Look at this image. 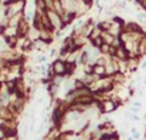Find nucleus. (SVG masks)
<instances>
[{
	"mask_svg": "<svg viewBox=\"0 0 146 140\" xmlns=\"http://www.w3.org/2000/svg\"><path fill=\"white\" fill-rule=\"evenodd\" d=\"M132 106H135V107H137V109H142V102H140V100H135V102L132 103Z\"/></svg>",
	"mask_w": 146,
	"mask_h": 140,
	"instance_id": "12",
	"label": "nucleus"
},
{
	"mask_svg": "<svg viewBox=\"0 0 146 140\" xmlns=\"http://www.w3.org/2000/svg\"><path fill=\"white\" fill-rule=\"evenodd\" d=\"M142 83H143V85L146 86V76H143V82H142Z\"/></svg>",
	"mask_w": 146,
	"mask_h": 140,
	"instance_id": "14",
	"label": "nucleus"
},
{
	"mask_svg": "<svg viewBox=\"0 0 146 140\" xmlns=\"http://www.w3.org/2000/svg\"><path fill=\"white\" fill-rule=\"evenodd\" d=\"M90 44H92L93 47H96V49H100V47L105 44V40H103V37L100 36V37H96V39L90 40Z\"/></svg>",
	"mask_w": 146,
	"mask_h": 140,
	"instance_id": "7",
	"label": "nucleus"
},
{
	"mask_svg": "<svg viewBox=\"0 0 146 140\" xmlns=\"http://www.w3.org/2000/svg\"><path fill=\"white\" fill-rule=\"evenodd\" d=\"M98 106H99L102 114H110V113L116 112V110L122 106V103H120L119 100H116V99H105V100H102Z\"/></svg>",
	"mask_w": 146,
	"mask_h": 140,
	"instance_id": "1",
	"label": "nucleus"
},
{
	"mask_svg": "<svg viewBox=\"0 0 146 140\" xmlns=\"http://www.w3.org/2000/svg\"><path fill=\"white\" fill-rule=\"evenodd\" d=\"M129 117H130V120L135 122V123H139V122H140V116H139V114H133V113H130Z\"/></svg>",
	"mask_w": 146,
	"mask_h": 140,
	"instance_id": "10",
	"label": "nucleus"
},
{
	"mask_svg": "<svg viewBox=\"0 0 146 140\" xmlns=\"http://www.w3.org/2000/svg\"><path fill=\"white\" fill-rule=\"evenodd\" d=\"M100 140H109V139H108V137H103V139H100Z\"/></svg>",
	"mask_w": 146,
	"mask_h": 140,
	"instance_id": "15",
	"label": "nucleus"
},
{
	"mask_svg": "<svg viewBox=\"0 0 146 140\" xmlns=\"http://www.w3.org/2000/svg\"><path fill=\"white\" fill-rule=\"evenodd\" d=\"M130 133H132V137H133L135 140H139V139H140V134H139V131H137L136 127H132V129H130Z\"/></svg>",
	"mask_w": 146,
	"mask_h": 140,
	"instance_id": "9",
	"label": "nucleus"
},
{
	"mask_svg": "<svg viewBox=\"0 0 146 140\" xmlns=\"http://www.w3.org/2000/svg\"><path fill=\"white\" fill-rule=\"evenodd\" d=\"M127 140H135V139H133V137H129V139H127Z\"/></svg>",
	"mask_w": 146,
	"mask_h": 140,
	"instance_id": "16",
	"label": "nucleus"
},
{
	"mask_svg": "<svg viewBox=\"0 0 146 140\" xmlns=\"http://www.w3.org/2000/svg\"><path fill=\"white\" fill-rule=\"evenodd\" d=\"M140 69L143 70V72L146 70V60H145V61H142V64H140Z\"/></svg>",
	"mask_w": 146,
	"mask_h": 140,
	"instance_id": "13",
	"label": "nucleus"
},
{
	"mask_svg": "<svg viewBox=\"0 0 146 140\" xmlns=\"http://www.w3.org/2000/svg\"><path fill=\"white\" fill-rule=\"evenodd\" d=\"M93 75H96L98 77H105L108 76L106 73V66H99V64H93Z\"/></svg>",
	"mask_w": 146,
	"mask_h": 140,
	"instance_id": "5",
	"label": "nucleus"
},
{
	"mask_svg": "<svg viewBox=\"0 0 146 140\" xmlns=\"http://www.w3.org/2000/svg\"><path fill=\"white\" fill-rule=\"evenodd\" d=\"M76 67H78V64H76V61H67V66H66V77L69 76H73V73L76 72Z\"/></svg>",
	"mask_w": 146,
	"mask_h": 140,
	"instance_id": "6",
	"label": "nucleus"
},
{
	"mask_svg": "<svg viewBox=\"0 0 146 140\" xmlns=\"http://www.w3.org/2000/svg\"><path fill=\"white\" fill-rule=\"evenodd\" d=\"M110 49H112V46L105 43V44H103V46H102L99 50H100V53H102L103 56H109V53H110Z\"/></svg>",
	"mask_w": 146,
	"mask_h": 140,
	"instance_id": "8",
	"label": "nucleus"
},
{
	"mask_svg": "<svg viewBox=\"0 0 146 140\" xmlns=\"http://www.w3.org/2000/svg\"><path fill=\"white\" fill-rule=\"evenodd\" d=\"M49 43L47 42H44V40H42V39H39V40H36V42H33V49L35 50H37L39 53H43V52H46L47 49H49Z\"/></svg>",
	"mask_w": 146,
	"mask_h": 140,
	"instance_id": "4",
	"label": "nucleus"
},
{
	"mask_svg": "<svg viewBox=\"0 0 146 140\" xmlns=\"http://www.w3.org/2000/svg\"><path fill=\"white\" fill-rule=\"evenodd\" d=\"M19 36V30L15 26H7V27H2V37H17Z\"/></svg>",
	"mask_w": 146,
	"mask_h": 140,
	"instance_id": "3",
	"label": "nucleus"
},
{
	"mask_svg": "<svg viewBox=\"0 0 146 140\" xmlns=\"http://www.w3.org/2000/svg\"><path fill=\"white\" fill-rule=\"evenodd\" d=\"M53 70H54V75L57 76H64L66 77V66H67V61L63 60V59H56L53 63Z\"/></svg>",
	"mask_w": 146,
	"mask_h": 140,
	"instance_id": "2",
	"label": "nucleus"
},
{
	"mask_svg": "<svg viewBox=\"0 0 146 140\" xmlns=\"http://www.w3.org/2000/svg\"><path fill=\"white\" fill-rule=\"evenodd\" d=\"M37 61L42 63V64H44V63H47V57H46L44 54H40V56L37 57Z\"/></svg>",
	"mask_w": 146,
	"mask_h": 140,
	"instance_id": "11",
	"label": "nucleus"
}]
</instances>
